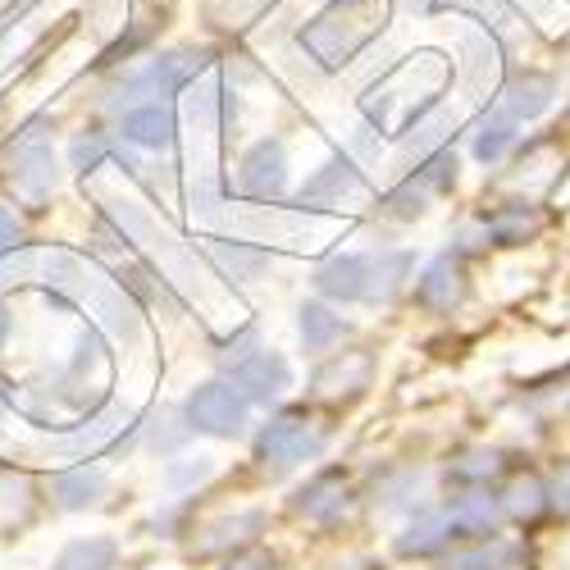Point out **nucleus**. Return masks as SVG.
Listing matches in <instances>:
<instances>
[{"instance_id": "4be33fe9", "label": "nucleus", "mask_w": 570, "mask_h": 570, "mask_svg": "<svg viewBox=\"0 0 570 570\" xmlns=\"http://www.w3.org/2000/svg\"><path fill=\"white\" fill-rule=\"evenodd\" d=\"M370 356L365 352H352L347 356V365L338 361V365H328V370H320V379H315V389L324 393V397H334V393H343V384H352V393L356 389H365V379H370Z\"/></svg>"}, {"instance_id": "7c9ffc66", "label": "nucleus", "mask_w": 570, "mask_h": 570, "mask_svg": "<svg viewBox=\"0 0 570 570\" xmlns=\"http://www.w3.org/2000/svg\"><path fill=\"white\" fill-rule=\"evenodd\" d=\"M215 470V461L210 456H197V461H187V465H169V489H187V484H197V480H206V474Z\"/></svg>"}, {"instance_id": "b1692460", "label": "nucleus", "mask_w": 570, "mask_h": 570, "mask_svg": "<svg viewBox=\"0 0 570 570\" xmlns=\"http://www.w3.org/2000/svg\"><path fill=\"white\" fill-rule=\"evenodd\" d=\"M515 141V119H507V115H493L480 132H474V160H484V165H493V160H502V151Z\"/></svg>"}, {"instance_id": "c9c22d12", "label": "nucleus", "mask_w": 570, "mask_h": 570, "mask_svg": "<svg viewBox=\"0 0 570 570\" xmlns=\"http://www.w3.org/2000/svg\"><path fill=\"white\" fill-rule=\"evenodd\" d=\"M10 328H14V320L6 315V306H0V343H6V338H10Z\"/></svg>"}, {"instance_id": "5701e85b", "label": "nucleus", "mask_w": 570, "mask_h": 570, "mask_svg": "<svg viewBox=\"0 0 570 570\" xmlns=\"http://www.w3.org/2000/svg\"><path fill=\"white\" fill-rule=\"evenodd\" d=\"M502 507H507L511 520H539L543 507H548V493H543V484L534 480V474H525V480H515V484L507 489Z\"/></svg>"}, {"instance_id": "a878e982", "label": "nucleus", "mask_w": 570, "mask_h": 570, "mask_svg": "<svg viewBox=\"0 0 570 570\" xmlns=\"http://www.w3.org/2000/svg\"><path fill=\"white\" fill-rule=\"evenodd\" d=\"M520 561V552L511 543H493V548H480V552H461L448 561V570H511Z\"/></svg>"}, {"instance_id": "7ed1b4c3", "label": "nucleus", "mask_w": 570, "mask_h": 570, "mask_svg": "<svg viewBox=\"0 0 570 570\" xmlns=\"http://www.w3.org/2000/svg\"><path fill=\"white\" fill-rule=\"evenodd\" d=\"M243 424H247V402L228 384H202L187 397V430L210 439H233L243 434Z\"/></svg>"}, {"instance_id": "1a4fd4ad", "label": "nucleus", "mask_w": 570, "mask_h": 570, "mask_svg": "<svg viewBox=\"0 0 570 570\" xmlns=\"http://www.w3.org/2000/svg\"><path fill=\"white\" fill-rule=\"evenodd\" d=\"M552 91H557V82L548 73H520V78L507 82L502 101H498V115H507L515 124L520 119H539L552 106Z\"/></svg>"}, {"instance_id": "6e6552de", "label": "nucleus", "mask_w": 570, "mask_h": 570, "mask_svg": "<svg viewBox=\"0 0 570 570\" xmlns=\"http://www.w3.org/2000/svg\"><path fill=\"white\" fill-rule=\"evenodd\" d=\"M415 293L430 311H456L465 302V269L452 256H439V261H430V269L420 274Z\"/></svg>"}, {"instance_id": "473e14b6", "label": "nucleus", "mask_w": 570, "mask_h": 570, "mask_svg": "<svg viewBox=\"0 0 570 570\" xmlns=\"http://www.w3.org/2000/svg\"><path fill=\"white\" fill-rule=\"evenodd\" d=\"M228 570H274V566H269L265 552H243V557H233V561H228Z\"/></svg>"}, {"instance_id": "f8f14e48", "label": "nucleus", "mask_w": 570, "mask_h": 570, "mask_svg": "<svg viewBox=\"0 0 570 570\" xmlns=\"http://www.w3.org/2000/svg\"><path fill=\"white\" fill-rule=\"evenodd\" d=\"M315 288L334 302H361L365 293V261L361 256H334L315 269Z\"/></svg>"}, {"instance_id": "f03ea898", "label": "nucleus", "mask_w": 570, "mask_h": 570, "mask_svg": "<svg viewBox=\"0 0 570 570\" xmlns=\"http://www.w3.org/2000/svg\"><path fill=\"white\" fill-rule=\"evenodd\" d=\"M389 23V0H334L306 32L302 46L324 65V69H338L347 65L361 46Z\"/></svg>"}, {"instance_id": "cd10ccee", "label": "nucleus", "mask_w": 570, "mask_h": 570, "mask_svg": "<svg viewBox=\"0 0 570 570\" xmlns=\"http://www.w3.org/2000/svg\"><path fill=\"white\" fill-rule=\"evenodd\" d=\"M424 197H430V193H424L420 183H411V178H406V183L397 187V193H389V197H384V210H389L393 219H420V215H424Z\"/></svg>"}, {"instance_id": "ddd939ff", "label": "nucleus", "mask_w": 570, "mask_h": 570, "mask_svg": "<svg viewBox=\"0 0 570 570\" xmlns=\"http://www.w3.org/2000/svg\"><path fill=\"white\" fill-rule=\"evenodd\" d=\"M119 132H124V141H132V147H156L160 151L174 141V115L165 106H137V110L124 115Z\"/></svg>"}, {"instance_id": "2eb2a0df", "label": "nucleus", "mask_w": 570, "mask_h": 570, "mask_svg": "<svg viewBox=\"0 0 570 570\" xmlns=\"http://www.w3.org/2000/svg\"><path fill=\"white\" fill-rule=\"evenodd\" d=\"M498 520H502V511H498V502L484 498V493H470V498H461V502L448 511L452 534H465V539H489V534H498Z\"/></svg>"}, {"instance_id": "e433bc0d", "label": "nucleus", "mask_w": 570, "mask_h": 570, "mask_svg": "<svg viewBox=\"0 0 570 570\" xmlns=\"http://www.w3.org/2000/svg\"><path fill=\"white\" fill-rule=\"evenodd\" d=\"M406 6H411V10H430V0H406Z\"/></svg>"}, {"instance_id": "a211bd4d", "label": "nucleus", "mask_w": 570, "mask_h": 570, "mask_svg": "<svg viewBox=\"0 0 570 570\" xmlns=\"http://www.w3.org/2000/svg\"><path fill=\"white\" fill-rule=\"evenodd\" d=\"M101 493H106V470H97V465L65 470L60 480H56V498H60L65 511H82V507L97 502Z\"/></svg>"}, {"instance_id": "4468645a", "label": "nucleus", "mask_w": 570, "mask_h": 570, "mask_svg": "<svg viewBox=\"0 0 570 570\" xmlns=\"http://www.w3.org/2000/svg\"><path fill=\"white\" fill-rule=\"evenodd\" d=\"M261 525H265V515H261V511H237V515H224V520H215V525H206V530H202L197 552H202V557L228 552V548H237V543H247Z\"/></svg>"}, {"instance_id": "423d86ee", "label": "nucleus", "mask_w": 570, "mask_h": 570, "mask_svg": "<svg viewBox=\"0 0 570 570\" xmlns=\"http://www.w3.org/2000/svg\"><path fill=\"white\" fill-rule=\"evenodd\" d=\"M233 389L243 402H274L293 389V370L278 352H256L233 370Z\"/></svg>"}, {"instance_id": "f3484780", "label": "nucleus", "mask_w": 570, "mask_h": 570, "mask_svg": "<svg viewBox=\"0 0 570 570\" xmlns=\"http://www.w3.org/2000/svg\"><path fill=\"white\" fill-rule=\"evenodd\" d=\"M297 328H302V343H306V352H328L334 343H343V334H347L343 315H334V311L320 306V302H306V306H302Z\"/></svg>"}, {"instance_id": "f257e3e1", "label": "nucleus", "mask_w": 570, "mask_h": 570, "mask_svg": "<svg viewBox=\"0 0 570 570\" xmlns=\"http://www.w3.org/2000/svg\"><path fill=\"white\" fill-rule=\"evenodd\" d=\"M443 87H448V60L434 56V51H424V56H411L397 69H389L370 87V97L361 106H365V119L379 132L402 137L439 106Z\"/></svg>"}, {"instance_id": "f704fd0d", "label": "nucleus", "mask_w": 570, "mask_h": 570, "mask_svg": "<svg viewBox=\"0 0 570 570\" xmlns=\"http://www.w3.org/2000/svg\"><path fill=\"white\" fill-rule=\"evenodd\" d=\"M265 6V0H228V10H233V19H252L256 10Z\"/></svg>"}, {"instance_id": "c756f323", "label": "nucleus", "mask_w": 570, "mask_h": 570, "mask_svg": "<svg viewBox=\"0 0 570 570\" xmlns=\"http://www.w3.org/2000/svg\"><path fill=\"white\" fill-rule=\"evenodd\" d=\"M69 160H73L78 174H91V169L106 160V141H101V137H78L73 147H69Z\"/></svg>"}, {"instance_id": "c85d7f7f", "label": "nucleus", "mask_w": 570, "mask_h": 570, "mask_svg": "<svg viewBox=\"0 0 570 570\" xmlns=\"http://www.w3.org/2000/svg\"><path fill=\"white\" fill-rule=\"evenodd\" d=\"M452 470L461 474V480H493V474L502 470V452H493V448H474V452H465Z\"/></svg>"}, {"instance_id": "72a5a7b5", "label": "nucleus", "mask_w": 570, "mask_h": 570, "mask_svg": "<svg viewBox=\"0 0 570 570\" xmlns=\"http://www.w3.org/2000/svg\"><path fill=\"white\" fill-rule=\"evenodd\" d=\"M552 493H557V507H561V511H570V461L557 470V484H552Z\"/></svg>"}, {"instance_id": "9b49d317", "label": "nucleus", "mask_w": 570, "mask_h": 570, "mask_svg": "<svg viewBox=\"0 0 570 570\" xmlns=\"http://www.w3.org/2000/svg\"><path fill=\"white\" fill-rule=\"evenodd\" d=\"M343 507H347V480L338 470H324L306 489H297V511H306L311 520H324V525L328 520H338Z\"/></svg>"}, {"instance_id": "412c9836", "label": "nucleus", "mask_w": 570, "mask_h": 570, "mask_svg": "<svg viewBox=\"0 0 570 570\" xmlns=\"http://www.w3.org/2000/svg\"><path fill=\"white\" fill-rule=\"evenodd\" d=\"M115 557H119L115 539L91 534V539H73V543L56 557V570H110Z\"/></svg>"}, {"instance_id": "20e7f679", "label": "nucleus", "mask_w": 570, "mask_h": 570, "mask_svg": "<svg viewBox=\"0 0 570 570\" xmlns=\"http://www.w3.org/2000/svg\"><path fill=\"white\" fill-rule=\"evenodd\" d=\"M311 452H320V443L311 439V424H306L302 411L274 415L265 430H261V439H256V456H261L265 465H274V470H288V465L306 461Z\"/></svg>"}, {"instance_id": "393cba45", "label": "nucleus", "mask_w": 570, "mask_h": 570, "mask_svg": "<svg viewBox=\"0 0 570 570\" xmlns=\"http://www.w3.org/2000/svg\"><path fill=\"white\" fill-rule=\"evenodd\" d=\"M411 183H420L424 193H452V183H456V151L448 147V151H439V156H430L420 169H415V178Z\"/></svg>"}, {"instance_id": "aec40b11", "label": "nucleus", "mask_w": 570, "mask_h": 570, "mask_svg": "<svg viewBox=\"0 0 570 570\" xmlns=\"http://www.w3.org/2000/svg\"><path fill=\"white\" fill-rule=\"evenodd\" d=\"M448 539H452L448 511H439V515H420L406 534H397V557H430V552H439Z\"/></svg>"}, {"instance_id": "2f4dec72", "label": "nucleus", "mask_w": 570, "mask_h": 570, "mask_svg": "<svg viewBox=\"0 0 570 570\" xmlns=\"http://www.w3.org/2000/svg\"><path fill=\"white\" fill-rule=\"evenodd\" d=\"M23 243V228H19V219L0 206V252H14Z\"/></svg>"}, {"instance_id": "0eeeda50", "label": "nucleus", "mask_w": 570, "mask_h": 570, "mask_svg": "<svg viewBox=\"0 0 570 570\" xmlns=\"http://www.w3.org/2000/svg\"><path fill=\"white\" fill-rule=\"evenodd\" d=\"M14 183L23 187L28 197H46L56 187V156H51V141L41 137V124H32L19 147H14Z\"/></svg>"}, {"instance_id": "6ab92c4d", "label": "nucleus", "mask_w": 570, "mask_h": 570, "mask_svg": "<svg viewBox=\"0 0 570 570\" xmlns=\"http://www.w3.org/2000/svg\"><path fill=\"white\" fill-rule=\"evenodd\" d=\"M539 224L543 219H539L534 206H520L515 202V206H502L484 228H489V237H493L498 247H520V243H530V237L539 233Z\"/></svg>"}, {"instance_id": "9d476101", "label": "nucleus", "mask_w": 570, "mask_h": 570, "mask_svg": "<svg viewBox=\"0 0 570 570\" xmlns=\"http://www.w3.org/2000/svg\"><path fill=\"white\" fill-rule=\"evenodd\" d=\"M361 193V169L347 160V156H334L306 187H302V206H324V202H343V197H356Z\"/></svg>"}, {"instance_id": "bb28decb", "label": "nucleus", "mask_w": 570, "mask_h": 570, "mask_svg": "<svg viewBox=\"0 0 570 570\" xmlns=\"http://www.w3.org/2000/svg\"><path fill=\"white\" fill-rule=\"evenodd\" d=\"M210 252H215V261H219L228 274H237V278H252V274H261V269L269 265V256H265V252L237 247V243H233V247H228V243H215Z\"/></svg>"}, {"instance_id": "dca6fc26", "label": "nucleus", "mask_w": 570, "mask_h": 570, "mask_svg": "<svg viewBox=\"0 0 570 570\" xmlns=\"http://www.w3.org/2000/svg\"><path fill=\"white\" fill-rule=\"evenodd\" d=\"M411 274V252H384L379 261H365V302H389L402 278Z\"/></svg>"}, {"instance_id": "39448f33", "label": "nucleus", "mask_w": 570, "mask_h": 570, "mask_svg": "<svg viewBox=\"0 0 570 570\" xmlns=\"http://www.w3.org/2000/svg\"><path fill=\"white\" fill-rule=\"evenodd\" d=\"M237 183H243V193L256 197V202L283 197V187H288V151H283V141H269V137L256 141V147L247 151V160H243Z\"/></svg>"}]
</instances>
